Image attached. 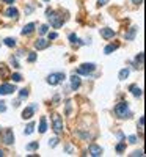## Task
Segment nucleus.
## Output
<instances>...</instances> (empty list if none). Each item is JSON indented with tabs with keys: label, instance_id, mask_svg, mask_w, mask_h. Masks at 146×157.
<instances>
[{
	"label": "nucleus",
	"instance_id": "f257e3e1",
	"mask_svg": "<svg viewBox=\"0 0 146 157\" xmlns=\"http://www.w3.org/2000/svg\"><path fill=\"white\" fill-rule=\"evenodd\" d=\"M115 115H116L118 118H127L129 116V104L127 102H124V101H121V102H118L116 107H115Z\"/></svg>",
	"mask_w": 146,
	"mask_h": 157
},
{
	"label": "nucleus",
	"instance_id": "f03ea898",
	"mask_svg": "<svg viewBox=\"0 0 146 157\" xmlns=\"http://www.w3.org/2000/svg\"><path fill=\"white\" fill-rule=\"evenodd\" d=\"M47 17H49V21H51V25L53 27V28H60L61 25H63V22H64V19L63 16H61L60 13H52L51 14H47Z\"/></svg>",
	"mask_w": 146,
	"mask_h": 157
},
{
	"label": "nucleus",
	"instance_id": "7ed1b4c3",
	"mask_svg": "<svg viewBox=\"0 0 146 157\" xmlns=\"http://www.w3.org/2000/svg\"><path fill=\"white\" fill-rule=\"evenodd\" d=\"M64 79H66V75L63 72H53L47 77V83L49 85H60V83L64 82Z\"/></svg>",
	"mask_w": 146,
	"mask_h": 157
},
{
	"label": "nucleus",
	"instance_id": "20e7f679",
	"mask_svg": "<svg viewBox=\"0 0 146 157\" xmlns=\"http://www.w3.org/2000/svg\"><path fill=\"white\" fill-rule=\"evenodd\" d=\"M94 69H96V64L94 63H83V64H80V68L77 69V74L88 75V74H91Z\"/></svg>",
	"mask_w": 146,
	"mask_h": 157
},
{
	"label": "nucleus",
	"instance_id": "39448f33",
	"mask_svg": "<svg viewBox=\"0 0 146 157\" xmlns=\"http://www.w3.org/2000/svg\"><path fill=\"white\" fill-rule=\"evenodd\" d=\"M52 127H53V132H55V133H61V131H63V120H61L60 115H53Z\"/></svg>",
	"mask_w": 146,
	"mask_h": 157
},
{
	"label": "nucleus",
	"instance_id": "423d86ee",
	"mask_svg": "<svg viewBox=\"0 0 146 157\" xmlns=\"http://www.w3.org/2000/svg\"><path fill=\"white\" fill-rule=\"evenodd\" d=\"M36 104H32V105H28V107H25L24 109V112H22V118L24 120H30V118L33 116V113H35V110H36Z\"/></svg>",
	"mask_w": 146,
	"mask_h": 157
},
{
	"label": "nucleus",
	"instance_id": "0eeeda50",
	"mask_svg": "<svg viewBox=\"0 0 146 157\" xmlns=\"http://www.w3.org/2000/svg\"><path fill=\"white\" fill-rule=\"evenodd\" d=\"M16 91V86L14 85H10V83H3L0 85V94H11Z\"/></svg>",
	"mask_w": 146,
	"mask_h": 157
},
{
	"label": "nucleus",
	"instance_id": "6e6552de",
	"mask_svg": "<svg viewBox=\"0 0 146 157\" xmlns=\"http://www.w3.org/2000/svg\"><path fill=\"white\" fill-rule=\"evenodd\" d=\"M13 141H14V133H13V131H11V129H6L5 133H3V143H5V145H11Z\"/></svg>",
	"mask_w": 146,
	"mask_h": 157
},
{
	"label": "nucleus",
	"instance_id": "1a4fd4ad",
	"mask_svg": "<svg viewBox=\"0 0 146 157\" xmlns=\"http://www.w3.org/2000/svg\"><path fill=\"white\" fill-rule=\"evenodd\" d=\"M49 46H51V43H49V41H46V39H43V38H39L38 41H35V49H38V50L47 49Z\"/></svg>",
	"mask_w": 146,
	"mask_h": 157
},
{
	"label": "nucleus",
	"instance_id": "9d476101",
	"mask_svg": "<svg viewBox=\"0 0 146 157\" xmlns=\"http://www.w3.org/2000/svg\"><path fill=\"white\" fill-rule=\"evenodd\" d=\"M90 154L93 156V157H99V156H102V148L101 146H98V145H90Z\"/></svg>",
	"mask_w": 146,
	"mask_h": 157
},
{
	"label": "nucleus",
	"instance_id": "9b49d317",
	"mask_svg": "<svg viewBox=\"0 0 146 157\" xmlns=\"http://www.w3.org/2000/svg\"><path fill=\"white\" fill-rule=\"evenodd\" d=\"M101 36L105 39H112L115 36V30L113 28H101Z\"/></svg>",
	"mask_w": 146,
	"mask_h": 157
},
{
	"label": "nucleus",
	"instance_id": "f8f14e48",
	"mask_svg": "<svg viewBox=\"0 0 146 157\" xmlns=\"http://www.w3.org/2000/svg\"><path fill=\"white\" fill-rule=\"evenodd\" d=\"M135 35H137V27H130L129 28V32H126V39L127 41H132L134 38H135Z\"/></svg>",
	"mask_w": 146,
	"mask_h": 157
},
{
	"label": "nucleus",
	"instance_id": "ddd939ff",
	"mask_svg": "<svg viewBox=\"0 0 146 157\" xmlns=\"http://www.w3.org/2000/svg\"><path fill=\"white\" fill-rule=\"evenodd\" d=\"M79 86H80V77L74 74V75L71 77V88H72V90H77Z\"/></svg>",
	"mask_w": 146,
	"mask_h": 157
},
{
	"label": "nucleus",
	"instance_id": "4468645a",
	"mask_svg": "<svg viewBox=\"0 0 146 157\" xmlns=\"http://www.w3.org/2000/svg\"><path fill=\"white\" fill-rule=\"evenodd\" d=\"M46 131H47V121H46V116H41V120H39V132L44 133Z\"/></svg>",
	"mask_w": 146,
	"mask_h": 157
},
{
	"label": "nucleus",
	"instance_id": "2eb2a0df",
	"mask_svg": "<svg viewBox=\"0 0 146 157\" xmlns=\"http://www.w3.org/2000/svg\"><path fill=\"white\" fill-rule=\"evenodd\" d=\"M33 30H35V24H27L22 28V35H30V33H33Z\"/></svg>",
	"mask_w": 146,
	"mask_h": 157
},
{
	"label": "nucleus",
	"instance_id": "dca6fc26",
	"mask_svg": "<svg viewBox=\"0 0 146 157\" xmlns=\"http://www.w3.org/2000/svg\"><path fill=\"white\" fill-rule=\"evenodd\" d=\"M17 14H19V13H17V10H16V8H13V6L5 11V16H6V17H17Z\"/></svg>",
	"mask_w": 146,
	"mask_h": 157
},
{
	"label": "nucleus",
	"instance_id": "f3484780",
	"mask_svg": "<svg viewBox=\"0 0 146 157\" xmlns=\"http://www.w3.org/2000/svg\"><path fill=\"white\" fill-rule=\"evenodd\" d=\"M129 90L132 91V94H134L135 98H140V96H141V90H140V88H138L137 85H130Z\"/></svg>",
	"mask_w": 146,
	"mask_h": 157
},
{
	"label": "nucleus",
	"instance_id": "a211bd4d",
	"mask_svg": "<svg viewBox=\"0 0 146 157\" xmlns=\"http://www.w3.org/2000/svg\"><path fill=\"white\" fill-rule=\"evenodd\" d=\"M118 77H120V80H126V79H127L129 77V69H127V68H126V69H121Z\"/></svg>",
	"mask_w": 146,
	"mask_h": 157
},
{
	"label": "nucleus",
	"instance_id": "6ab92c4d",
	"mask_svg": "<svg viewBox=\"0 0 146 157\" xmlns=\"http://www.w3.org/2000/svg\"><path fill=\"white\" fill-rule=\"evenodd\" d=\"M141 64H143V53H138L137 55V58H135V68H140Z\"/></svg>",
	"mask_w": 146,
	"mask_h": 157
},
{
	"label": "nucleus",
	"instance_id": "aec40b11",
	"mask_svg": "<svg viewBox=\"0 0 146 157\" xmlns=\"http://www.w3.org/2000/svg\"><path fill=\"white\" fill-rule=\"evenodd\" d=\"M116 49H118V44H109L104 52H105V53H112L113 50H116Z\"/></svg>",
	"mask_w": 146,
	"mask_h": 157
},
{
	"label": "nucleus",
	"instance_id": "412c9836",
	"mask_svg": "<svg viewBox=\"0 0 146 157\" xmlns=\"http://www.w3.org/2000/svg\"><path fill=\"white\" fill-rule=\"evenodd\" d=\"M5 44L8 46V47H14V46H16V39H14V38H5Z\"/></svg>",
	"mask_w": 146,
	"mask_h": 157
},
{
	"label": "nucleus",
	"instance_id": "4be33fe9",
	"mask_svg": "<svg viewBox=\"0 0 146 157\" xmlns=\"http://www.w3.org/2000/svg\"><path fill=\"white\" fill-rule=\"evenodd\" d=\"M38 146H39V143H38V141H33V143L27 145V149H28V151H33V149H38Z\"/></svg>",
	"mask_w": 146,
	"mask_h": 157
},
{
	"label": "nucleus",
	"instance_id": "5701e85b",
	"mask_svg": "<svg viewBox=\"0 0 146 157\" xmlns=\"http://www.w3.org/2000/svg\"><path fill=\"white\" fill-rule=\"evenodd\" d=\"M33 129H35V122H30L28 126L25 127V133L27 135H30V133H33Z\"/></svg>",
	"mask_w": 146,
	"mask_h": 157
},
{
	"label": "nucleus",
	"instance_id": "b1692460",
	"mask_svg": "<svg viewBox=\"0 0 146 157\" xmlns=\"http://www.w3.org/2000/svg\"><path fill=\"white\" fill-rule=\"evenodd\" d=\"M69 41H71L72 44H79V38H77V35L71 33V35H69Z\"/></svg>",
	"mask_w": 146,
	"mask_h": 157
},
{
	"label": "nucleus",
	"instance_id": "393cba45",
	"mask_svg": "<svg viewBox=\"0 0 146 157\" xmlns=\"http://www.w3.org/2000/svg\"><path fill=\"white\" fill-rule=\"evenodd\" d=\"M124 149H126V143H124V141H121V143L116 145V152H122Z\"/></svg>",
	"mask_w": 146,
	"mask_h": 157
},
{
	"label": "nucleus",
	"instance_id": "a878e982",
	"mask_svg": "<svg viewBox=\"0 0 146 157\" xmlns=\"http://www.w3.org/2000/svg\"><path fill=\"white\" fill-rule=\"evenodd\" d=\"M27 96H28V90H25V88H24V90L19 91V98H21V99H25Z\"/></svg>",
	"mask_w": 146,
	"mask_h": 157
},
{
	"label": "nucleus",
	"instance_id": "bb28decb",
	"mask_svg": "<svg viewBox=\"0 0 146 157\" xmlns=\"http://www.w3.org/2000/svg\"><path fill=\"white\" fill-rule=\"evenodd\" d=\"M0 74H2L3 77H6V75H8V69H6L3 64H0Z\"/></svg>",
	"mask_w": 146,
	"mask_h": 157
},
{
	"label": "nucleus",
	"instance_id": "cd10ccee",
	"mask_svg": "<svg viewBox=\"0 0 146 157\" xmlns=\"http://www.w3.org/2000/svg\"><path fill=\"white\" fill-rule=\"evenodd\" d=\"M47 30H49L47 25H41L39 27V33H41V35H46V33H47Z\"/></svg>",
	"mask_w": 146,
	"mask_h": 157
},
{
	"label": "nucleus",
	"instance_id": "c85d7f7f",
	"mask_svg": "<svg viewBox=\"0 0 146 157\" xmlns=\"http://www.w3.org/2000/svg\"><path fill=\"white\" fill-rule=\"evenodd\" d=\"M58 145V138H52V140H49V146L53 148V146H57Z\"/></svg>",
	"mask_w": 146,
	"mask_h": 157
},
{
	"label": "nucleus",
	"instance_id": "c756f323",
	"mask_svg": "<svg viewBox=\"0 0 146 157\" xmlns=\"http://www.w3.org/2000/svg\"><path fill=\"white\" fill-rule=\"evenodd\" d=\"M11 79H13L14 82H21V80H22V75H21V74H13V75H11Z\"/></svg>",
	"mask_w": 146,
	"mask_h": 157
},
{
	"label": "nucleus",
	"instance_id": "7c9ffc66",
	"mask_svg": "<svg viewBox=\"0 0 146 157\" xmlns=\"http://www.w3.org/2000/svg\"><path fill=\"white\" fill-rule=\"evenodd\" d=\"M35 60H36V53H35V52H30V55H28V61H30V63H33Z\"/></svg>",
	"mask_w": 146,
	"mask_h": 157
},
{
	"label": "nucleus",
	"instance_id": "2f4dec72",
	"mask_svg": "<svg viewBox=\"0 0 146 157\" xmlns=\"http://www.w3.org/2000/svg\"><path fill=\"white\" fill-rule=\"evenodd\" d=\"M129 143H132V145L137 143V137H135V135H130V137H129Z\"/></svg>",
	"mask_w": 146,
	"mask_h": 157
},
{
	"label": "nucleus",
	"instance_id": "473e14b6",
	"mask_svg": "<svg viewBox=\"0 0 146 157\" xmlns=\"http://www.w3.org/2000/svg\"><path fill=\"white\" fill-rule=\"evenodd\" d=\"M57 38H58L57 33H49V41H51V39H57Z\"/></svg>",
	"mask_w": 146,
	"mask_h": 157
},
{
	"label": "nucleus",
	"instance_id": "72a5a7b5",
	"mask_svg": "<svg viewBox=\"0 0 146 157\" xmlns=\"http://www.w3.org/2000/svg\"><path fill=\"white\" fill-rule=\"evenodd\" d=\"M69 113H71V102H66V115H69Z\"/></svg>",
	"mask_w": 146,
	"mask_h": 157
},
{
	"label": "nucleus",
	"instance_id": "f704fd0d",
	"mask_svg": "<svg viewBox=\"0 0 146 157\" xmlns=\"http://www.w3.org/2000/svg\"><path fill=\"white\" fill-rule=\"evenodd\" d=\"M6 110V105H5V102H0V112H5Z\"/></svg>",
	"mask_w": 146,
	"mask_h": 157
},
{
	"label": "nucleus",
	"instance_id": "c9c22d12",
	"mask_svg": "<svg viewBox=\"0 0 146 157\" xmlns=\"http://www.w3.org/2000/svg\"><path fill=\"white\" fill-rule=\"evenodd\" d=\"M130 156H134V157H137V156H143V151H135V152H132Z\"/></svg>",
	"mask_w": 146,
	"mask_h": 157
},
{
	"label": "nucleus",
	"instance_id": "e433bc0d",
	"mask_svg": "<svg viewBox=\"0 0 146 157\" xmlns=\"http://www.w3.org/2000/svg\"><path fill=\"white\" fill-rule=\"evenodd\" d=\"M107 2H109V0H98V5H99V6H102V5H105Z\"/></svg>",
	"mask_w": 146,
	"mask_h": 157
},
{
	"label": "nucleus",
	"instance_id": "4c0bfd02",
	"mask_svg": "<svg viewBox=\"0 0 146 157\" xmlns=\"http://www.w3.org/2000/svg\"><path fill=\"white\" fill-rule=\"evenodd\" d=\"M138 124H140V127H143V126H145V118H143V116L140 118V121H138Z\"/></svg>",
	"mask_w": 146,
	"mask_h": 157
},
{
	"label": "nucleus",
	"instance_id": "58836bf2",
	"mask_svg": "<svg viewBox=\"0 0 146 157\" xmlns=\"http://www.w3.org/2000/svg\"><path fill=\"white\" fill-rule=\"evenodd\" d=\"M132 2H134V3H137V5H140V3L143 2V0H132Z\"/></svg>",
	"mask_w": 146,
	"mask_h": 157
},
{
	"label": "nucleus",
	"instance_id": "ea45409f",
	"mask_svg": "<svg viewBox=\"0 0 146 157\" xmlns=\"http://www.w3.org/2000/svg\"><path fill=\"white\" fill-rule=\"evenodd\" d=\"M5 2H6V3H10V5H13V3H14V0H5Z\"/></svg>",
	"mask_w": 146,
	"mask_h": 157
},
{
	"label": "nucleus",
	"instance_id": "a19ab883",
	"mask_svg": "<svg viewBox=\"0 0 146 157\" xmlns=\"http://www.w3.org/2000/svg\"><path fill=\"white\" fill-rule=\"evenodd\" d=\"M3 156V151H2V149H0V157H2Z\"/></svg>",
	"mask_w": 146,
	"mask_h": 157
},
{
	"label": "nucleus",
	"instance_id": "79ce46f5",
	"mask_svg": "<svg viewBox=\"0 0 146 157\" xmlns=\"http://www.w3.org/2000/svg\"><path fill=\"white\" fill-rule=\"evenodd\" d=\"M44 2H47V0H44Z\"/></svg>",
	"mask_w": 146,
	"mask_h": 157
}]
</instances>
